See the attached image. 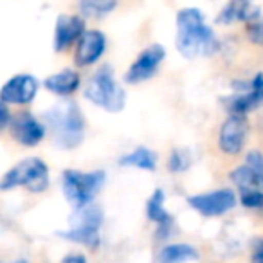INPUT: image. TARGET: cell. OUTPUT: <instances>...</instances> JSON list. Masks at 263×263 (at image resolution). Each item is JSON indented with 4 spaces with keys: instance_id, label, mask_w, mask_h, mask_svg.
Returning <instances> with one entry per match:
<instances>
[{
    "instance_id": "obj_1",
    "label": "cell",
    "mask_w": 263,
    "mask_h": 263,
    "mask_svg": "<svg viewBox=\"0 0 263 263\" xmlns=\"http://www.w3.org/2000/svg\"><path fill=\"white\" fill-rule=\"evenodd\" d=\"M177 49L187 60L218 51V40L197 8H184L177 13Z\"/></svg>"
},
{
    "instance_id": "obj_2",
    "label": "cell",
    "mask_w": 263,
    "mask_h": 263,
    "mask_svg": "<svg viewBox=\"0 0 263 263\" xmlns=\"http://www.w3.org/2000/svg\"><path fill=\"white\" fill-rule=\"evenodd\" d=\"M44 123L51 132L56 148L72 150L83 143L85 119L74 101H63L44 114Z\"/></svg>"
},
{
    "instance_id": "obj_3",
    "label": "cell",
    "mask_w": 263,
    "mask_h": 263,
    "mask_svg": "<svg viewBox=\"0 0 263 263\" xmlns=\"http://www.w3.org/2000/svg\"><path fill=\"white\" fill-rule=\"evenodd\" d=\"M85 98L106 112H121L126 103V94L116 81L110 65H101L85 87Z\"/></svg>"
},
{
    "instance_id": "obj_4",
    "label": "cell",
    "mask_w": 263,
    "mask_h": 263,
    "mask_svg": "<svg viewBox=\"0 0 263 263\" xmlns=\"http://www.w3.org/2000/svg\"><path fill=\"white\" fill-rule=\"evenodd\" d=\"M49 168L42 159L31 157L24 159L16 166H13L0 180V190L9 191L22 186L33 193H42L49 187Z\"/></svg>"
},
{
    "instance_id": "obj_5",
    "label": "cell",
    "mask_w": 263,
    "mask_h": 263,
    "mask_svg": "<svg viewBox=\"0 0 263 263\" xmlns=\"http://www.w3.org/2000/svg\"><path fill=\"white\" fill-rule=\"evenodd\" d=\"M63 193L65 198L76 209L92 204L96 195L101 191L105 184V172L85 173L80 170H65L63 172Z\"/></svg>"
},
{
    "instance_id": "obj_6",
    "label": "cell",
    "mask_w": 263,
    "mask_h": 263,
    "mask_svg": "<svg viewBox=\"0 0 263 263\" xmlns=\"http://www.w3.org/2000/svg\"><path fill=\"white\" fill-rule=\"evenodd\" d=\"M103 223V211L96 204H88L81 209H76L72 218V227L67 231H60V236L76 243L87 245L90 249H98L101 243L99 229Z\"/></svg>"
},
{
    "instance_id": "obj_7",
    "label": "cell",
    "mask_w": 263,
    "mask_h": 263,
    "mask_svg": "<svg viewBox=\"0 0 263 263\" xmlns=\"http://www.w3.org/2000/svg\"><path fill=\"white\" fill-rule=\"evenodd\" d=\"M166 58V51L161 44H154L150 47H146L137 60L130 65V69L124 74V81L130 85H137L148 81L150 78H154L157 74L161 63Z\"/></svg>"
},
{
    "instance_id": "obj_8",
    "label": "cell",
    "mask_w": 263,
    "mask_h": 263,
    "mask_svg": "<svg viewBox=\"0 0 263 263\" xmlns=\"http://www.w3.org/2000/svg\"><path fill=\"white\" fill-rule=\"evenodd\" d=\"M187 204L204 216H220L236 205V195L223 187V190H216L211 193L193 195L187 198Z\"/></svg>"
},
{
    "instance_id": "obj_9",
    "label": "cell",
    "mask_w": 263,
    "mask_h": 263,
    "mask_svg": "<svg viewBox=\"0 0 263 263\" xmlns=\"http://www.w3.org/2000/svg\"><path fill=\"white\" fill-rule=\"evenodd\" d=\"M222 103L229 114L245 116L251 110L258 108L263 103V74L258 72L247 85V90H240L234 96L222 98Z\"/></svg>"
},
{
    "instance_id": "obj_10",
    "label": "cell",
    "mask_w": 263,
    "mask_h": 263,
    "mask_svg": "<svg viewBox=\"0 0 263 263\" xmlns=\"http://www.w3.org/2000/svg\"><path fill=\"white\" fill-rule=\"evenodd\" d=\"M249 134V121L245 116H236L231 114L226 123L220 128L218 146L226 155H236L243 150L245 139Z\"/></svg>"
},
{
    "instance_id": "obj_11",
    "label": "cell",
    "mask_w": 263,
    "mask_h": 263,
    "mask_svg": "<svg viewBox=\"0 0 263 263\" xmlns=\"http://www.w3.org/2000/svg\"><path fill=\"white\" fill-rule=\"evenodd\" d=\"M11 136L16 143H20L22 146H36L42 139L45 137L47 126L45 123L38 121L31 112H20L13 117L11 121Z\"/></svg>"
},
{
    "instance_id": "obj_12",
    "label": "cell",
    "mask_w": 263,
    "mask_h": 263,
    "mask_svg": "<svg viewBox=\"0 0 263 263\" xmlns=\"http://www.w3.org/2000/svg\"><path fill=\"white\" fill-rule=\"evenodd\" d=\"M38 92V81L31 74H18L6 81L0 90V101L13 103V105H27L34 99Z\"/></svg>"
},
{
    "instance_id": "obj_13",
    "label": "cell",
    "mask_w": 263,
    "mask_h": 263,
    "mask_svg": "<svg viewBox=\"0 0 263 263\" xmlns=\"http://www.w3.org/2000/svg\"><path fill=\"white\" fill-rule=\"evenodd\" d=\"M106 49V38L101 31H85V34L80 38L76 45V52H74V60H76L78 67H88L94 65Z\"/></svg>"
},
{
    "instance_id": "obj_14",
    "label": "cell",
    "mask_w": 263,
    "mask_h": 263,
    "mask_svg": "<svg viewBox=\"0 0 263 263\" xmlns=\"http://www.w3.org/2000/svg\"><path fill=\"white\" fill-rule=\"evenodd\" d=\"M85 34V20L81 16H58L54 26V51L62 52Z\"/></svg>"
},
{
    "instance_id": "obj_15",
    "label": "cell",
    "mask_w": 263,
    "mask_h": 263,
    "mask_svg": "<svg viewBox=\"0 0 263 263\" xmlns=\"http://www.w3.org/2000/svg\"><path fill=\"white\" fill-rule=\"evenodd\" d=\"M164 191L155 190L146 202V216L150 222H154L157 226L159 240H166L172 234L173 226H175V218L164 208Z\"/></svg>"
},
{
    "instance_id": "obj_16",
    "label": "cell",
    "mask_w": 263,
    "mask_h": 263,
    "mask_svg": "<svg viewBox=\"0 0 263 263\" xmlns=\"http://www.w3.org/2000/svg\"><path fill=\"white\" fill-rule=\"evenodd\" d=\"M259 18V8L251 4V0H229L216 16V22L229 26L234 22H254Z\"/></svg>"
},
{
    "instance_id": "obj_17",
    "label": "cell",
    "mask_w": 263,
    "mask_h": 263,
    "mask_svg": "<svg viewBox=\"0 0 263 263\" xmlns=\"http://www.w3.org/2000/svg\"><path fill=\"white\" fill-rule=\"evenodd\" d=\"M81 78L76 70L72 69H65L58 74H52L47 80L44 81V87L47 88L49 92L58 96H69L72 92H76L80 88Z\"/></svg>"
},
{
    "instance_id": "obj_18",
    "label": "cell",
    "mask_w": 263,
    "mask_h": 263,
    "mask_svg": "<svg viewBox=\"0 0 263 263\" xmlns=\"http://www.w3.org/2000/svg\"><path fill=\"white\" fill-rule=\"evenodd\" d=\"M198 259V251L187 243H172L161 249L157 263H187Z\"/></svg>"
},
{
    "instance_id": "obj_19",
    "label": "cell",
    "mask_w": 263,
    "mask_h": 263,
    "mask_svg": "<svg viewBox=\"0 0 263 263\" xmlns=\"http://www.w3.org/2000/svg\"><path fill=\"white\" fill-rule=\"evenodd\" d=\"M121 166H132V168H139L144 172H154L157 166V155L146 146H137L134 152L123 155L119 159Z\"/></svg>"
},
{
    "instance_id": "obj_20",
    "label": "cell",
    "mask_w": 263,
    "mask_h": 263,
    "mask_svg": "<svg viewBox=\"0 0 263 263\" xmlns=\"http://www.w3.org/2000/svg\"><path fill=\"white\" fill-rule=\"evenodd\" d=\"M117 8V0H81L80 11L87 18H99Z\"/></svg>"
},
{
    "instance_id": "obj_21",
    "label": "cell",
    "mask_w": 263,
    "mask_h": 263,
    "mask_svg": "<svg viewBox=\"0 0 263 263\" xmlns=\"http://www.w3.org/2000/svg\"><path fill=\"white\" fill-rule=\"evenodd\" d=\"M229 177L233 180V184H236L240 190H261V182L247 164L238 166L236 170L231 172Z\"/></svg>"
},
{
    "instance_id": "obj_22",
    "label": "cell",
    "mask_w": 263,
    "mask_h": 263,
    "mask_svg": "<svg viewBox=\"0 0 263 263\" xmlns=\"http://www.w3.org/2000/svg\"><path fill=\"white\" fill-rule=\"evenodd\" d=\"M191 166V155L184 148H175V150L170 154L168 161V170L172 173H184Z\"/></svg>"
},
{
    "instance_id": "obj_23",
    "label": "cell",
    "mask_w": 263,
    "mask_h": 263,
    "mask_svg": "<svg viewBox=\"0 0 263 263\" xmlns=\"http://www.w3.org/2000/svg\"><path fill=\"white\" fill-rule=\"evenodd\" d=\"M240 204L247 209L263 211V190H241Z\"/></svg>"
},
{
    "instance_id": "obj_24",
    "label": "cell",
    "mask_w": 263,
    "mask_h": 263,
    "mask_svg": "<svg viewBox=\"0 0 263 263\" xmlns=\"http://www.w3.org/2000/svg\"><path fill=\"white\" fill-rule=\"evenodd\" d=\"M245 164L256 173V177L259 179L261 187H263V154L261 152H258V150L249 152L247 157H245Z\"/></svg>"
},
{
    "instance_id": "obj_25",
    "label": "cell",
    "mask_w": 263,
    "mask_h": 263,
    "mask_svg": "<svg viewBox=\"0 0 263 263\" xmlns=\"http://www.w3.org/2000/svg\"><path fill=\"white\" fill-rule=\"evenodd\" d=\"M247 34L249 40L256 45H261L263 47V18H258L254 22H251L247 26Z\"/></svg>"
},
{
    "instance_id": "obj_26",
    "label": "cell",
    "mask_w": 263,
    "mask_h": 263,
    "mask_svg": "<svg viewBox=\"0 0 263 263\" xmlns=\"http://www.w3.org/2000/svg\"><path fill=\"white\" fill-rule=\"evenodd\" d=\"M251 263H263V238H256L252 241Z\"/></svg>"
},
{
    "instance_id": "obj_27",
    "label": "cell",
    "mask_w": 263,
    "mask_h": 263,
    "mask_svg": "<svg viewBox=\"0 0 263 263\" xmlns=\"http://www.w3.org/2000/svg\"><path fill=\"white\" fill-rule=\"evenodd\" d=\"M11 121H13V117H11V114H9V110H8V103L0 101V128H2V130H6V128L11 124Z\"/></svg>"
},
{
    "instance_id": "obj_28",
    "label": "cell",
    "mask_w": 263,
    "mask_h": 263,
    "mask_svg": "<svg viewBox=\"0 0 263 263\" xmlns=\"http://www.w3.org/2000/svg\"><path fill=\"white\" fill-rule=\"evenodd\" d=\"M60 263H87V259H85L83 254H69V256H65Z\"/></svg>"
},
{
    "instance_id": "obj_29",
    "label": "cell",
    "mask_w": 263,
    "mask_h": 263,
    "mask_svg": "<svg viewBox=\"0 0 263 263\" xmlns=\"http://www.w3.org/2000/svg\"><path fill=\"white\" fill-rule=\"evenodd\" d=\"M11 263H27L26 259H15V261H11Z\"/></svg>"
}]
</instances>
